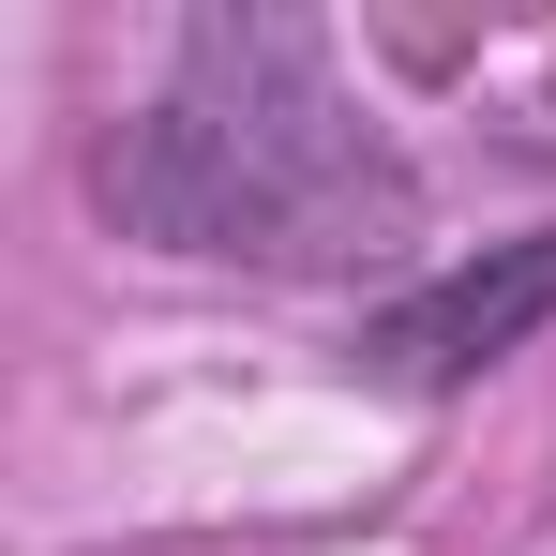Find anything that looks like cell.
I'll use <instances>...</instances> for the list:
<instances>
[{
    "instance_id": "obj_1",
    "label": "cell",
    "mask_w": 556,
    "mask_h": 556,
    "mask_svg": "<svg viewBox=\"0 0 556 556\" xmlns=\"http://www.w3.org/2000/svg\"><path fill=\"white\" fill-rule=\"evenodd\" d=\"M105 211L166 256L316 271L406 226V166L376 151V121L346 105L301 15H211L151 76V105L105 136Z\"/></svg>"
},
{
    "instance_id": "obj_2",
    "label": "cell",
    "mask_w": 556,
    "mask_h": 556,
    "mask_svg": "<svg viewBox=\"0 0 556 556\" xmlns=\"http://www.w3.org/2000/svg\"><path fill=\"white\" fill-rule=\"evenodd\" d=\"M542 316H556V226L542 241H496V256H466V271H437V286H406L362 346H376V376H406V391H452V376L511 362Z\"/></svg>"
},
{
    "instance_id": "obj_3",
    "label": "cell",
    "mask_w": 556,
    "mask_h": 556,
    "mask_svg": "<svg viewBox=\"0 0 556 556\" xmlns=\"http://www.w3.org/2000/svg\"><path fill=\"white\" fill-rule=\"evenodd\" d=\"M542 151H556V91H542Z\"/></svg>"
}]
</instances>
